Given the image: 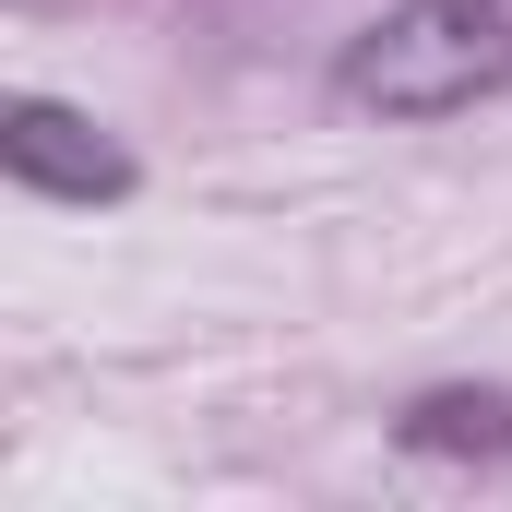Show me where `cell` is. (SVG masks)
Instances as JSON below:
<instances>
[{"mask_svg":"<svg viewBox=\"0 0 512 512\" xmlns=\"http://www.w3.org/2000/svg\"><path fill=\"white\" fill-rule=\"evenodd\" d=\"M0 167L36 203H131V179H143L120 143L84 120V108H60V96H12L0 108Z\"/></svg>","mask_w":512,"mask_h":512,"instance_id":"cell-2","label":"cell"},{"mask_svg":"<svg viewBox=\"0 0 512 512\" xmlns=\"http://www.w3.org/2000/svg\"><path fill=\"white\" fill-rule=\"evenodd\" d=\"M393 441L417 465H501L512 453V382H429L393 417Z\"/></svg>","mask_w":512,"mask_h":512,"instance_id":"cell-3","label":"cell"},{"mask_svg":"<svg viewBox=\"0 0 512 512\" xmlns=\"http://www.w3.org/2000/svg\"><path fill=\"white\" fill-rule=\"evenodd\" d=\"M334 96L370 120H465L512 96V0H393L334 48Z\"/></svg>","mask_w":512,"mask_h":512,"instance_id":"cell-1","label":"cell"}]
</instances>
